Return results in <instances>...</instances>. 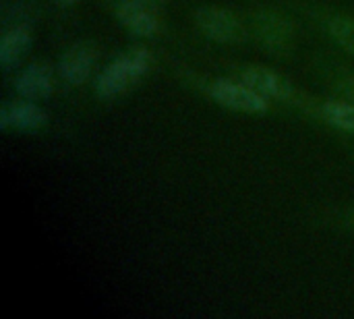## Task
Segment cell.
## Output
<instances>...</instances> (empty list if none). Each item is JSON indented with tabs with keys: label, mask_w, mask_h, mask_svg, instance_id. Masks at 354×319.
Instances as JSON below:
<instances>
[{
	"label": "cell",
	"mask_w": 354,
	"mask_h": 319,
	"mask_svg": "<svg viewBox=\"0 0 354 319\" xmlns=\"http://www.w3.org/2000/svg\"><path fill=\"white\" fill-rule=\"evenodd\" d=\"M342 91L348 95V100L354 102V79H348L346 83H344V87H342Z\"/></svg>",
	"instance_id": "4fadbf2b"
},
{
	"label": "cell",
	"mask_w": 354,
	"mask_h": 319,
	"mask_svg": "<svg viewBox=\"0 0 354 319\" xmlns=\"http://www.w3.org/2000/svg\"><path fill=\"white\" fill-rule=\"evenodd\" d=\"M58 4H62V6H71V4H75L77 0H56Z\"/></svg>",
	"instance_id": "9a60e30c"
},
{
	"label": "cell",
	"mask_w": 354,
	"mask_h": 319,
	"mask_svg": "<svg viewBox=\"0 0 354 319\" xmlns=\"http://www.w3.org/2000/svg\"><path fill=\"white\" fill-rule=\"evenodd\" d=\"M351 226H353V230H354V212L351 214Z\"/></svg>",
	"instance_id": "2e32d148"
},
{
	"label": "cell",
	"mask_w": 354,
	"mask_h": 319,
	"mask_svg": "<svg viewBox=\"0 0 354 319\" xmlns=\"http://www.w3.org/2000/svg\"><path fill=\"white\" fill-rule=\"evenodd\" d=\"M46 112L33 100L6 102L0 110V127L4 131H37L46 125Z\"/></svg>",
	"instance_id": "52a82bcc"
},
{
	"label": "cell",
	"mask_w": 354,
	"mask_h": 319,
	"mask_svg": "<svg viewBox=\"0 0 354 319\" xmlns=\"http://www.w3.org/2000/svg\"><path fill=\"white\" fill-rule=\"evenodd\" d=\"M241 79L253 87L257 93H261L266 100H278V102H288L295 98V87L292 83L282 77L280 73L266 69V66H247L241 73Z\"/></svg>",
	"instance_id": "5b68a950"
},
{
	"label": "cell",
	"mask_w": 354,
	"mask_h": 319,
	"mask_svg": "<svg viewBox=\"0 0 354 319\" xmlns=\"http://www.w3.org/2000/svg\"><path fill=\"white\" fill-rule=\"evenodd\" d=\"M116 17L120 25L139 37H153L160 33L158 10L139 2V0H120L116 6Z\"/></svg>",
	"instance_id": "277c9868"
},
{
	"label": "cell",
	"mask_w": 354,
	"mask_h": 319,
	"mask_svg": "<svg viewBox=\"0 0 354 319\" xmlns=\"http://www.w3.org/2000/svg\"><path fill=\"white\" fill-rule=\"evenodd\" d=\"M31 46V33L25 25L10 27L0 39V64L2 69H12L25 56Z\"/></svg>",
	"instance_id": "30bf717a"
},
{
	"label": "cell",
	"mask_w": 354,
	"mask_h": 319,
	"mask_svg": "<svg viewBox=\"0 0 354 319\" xmlns=\"http://www.w3.org/2000/svg\"><path fill=\"white\" fill-rule=\"evenodd\" d=\"M255 25H257V33H259L261 42L270 50L282 52L290 44L292 27L284 17H280L276 12H259L255 19Z\"/></svg>",
	"instance_id": "9c48e42d"
},
{
	"label": "cell",
	"mask_w": 354,
	"mask_h": 319,
	"mask_svg": "<svg viewBox=\"0 0 354 319\" xmlns=\"http://www.w3.org/2000/svg\"><path fill=\"white\" fill-rule=\"evenodd\" d=\"M212 98L234 112H249V114H261L270 108V100H266L261 93H257L253 87H249L245 81L236 83L232 79H216L209 85Z\"/></svg>",
	"instance_id": "7a4b0ae2"
},
{
	"label": "cell",
	"mask_w": 354,
	"mask_h": 319,
	"mask_svg": "<svg viewBox=\"0 0 354 319\" xmlns=\"http://www.w3.org/2000/svg\"><path fill=\"white\" fill-rule=\"evenodd\" d=\"M149 66V52L145 48H133L104 66V71L95 79V93L104 100L116 98L135 87L147 75Z\"/></svg>",
	"instance_id": "6da1fadb"
},
{
	"label": "cell",
	"mask_w": 354,
	"mask_h": 319,
	"mask_svg": "<svg viewBox=\"0 0 354 319\" xmlns=\"http://www.w3.org/2000/svg\"><path fill=\"white\" fill-rule=\"evenodd\" d=\"M139 2H143V4H147V6H151V8L160 10V8L164 6V2H166V0H139Z\"/></svg>",
	"instance_id": "5bb4252c"
},
{
	"label": "cell",
	"mask_w": 354,
	"mask_h": 319,
	"mask_svg": "<svg viewBox=\"0 0 354 319\" xmlns=\"http://www.w3.org/2000/svg\"><path fill=\"white\" fill-rule=\"evenodd\" d=\"M15 87L17 91L25 98V100H41V98H48L52 93V87H54V79H52V69L41 64V62H35V64H29L25 71H21V75L17 77L15 81Z\"/></svg>",
	"instance_id": "ba28073f"
},
{
	"label": "cell",
	"mask_w": 354,
	"mask_h": 319,
	"mask_svg": "<svg viewBox=\"0 0 354 319\" xmlns=\"http://www.w3.org/2000/svg\"><path fill=\"white\" fill-rule=\"evenodd\" d=\"M95 64V50L89 44L71 46L58 60V75L68 85H81L89 79Z\"/></svg>",
	"instance_id": "8992f818"
},
{
	"label": "cell",
	"mask_w": 354,
	"mask_h": 319,
	"mask_svg": "<svg viewBox=\"0 0 354 319\" xmlns=\"http://www.w3.org/2000/svg\"><path fill=\"white\" fill-rule=\"evenodd\" d=\"M328 31L330 35L348 52L354 54V19L346 15H334L328 21Z\"/></svg>",
	"instance_id": "7c38bea8"
},
{
	"label": "cell",
	"mask_w": 354,
	"mask_h": 319,
	"mask_svg": "<svg viewBox=\"0 0 354 319\" xmlns=\"http://www.w3.org/2000/svg\"><path fill=\"white\" fill-rule=\"evenodd\" d=\"M197 27L214 42L218 44H241L247 35L243 21L222 8V6H203L195 15Z\"/></svg>",
	"instance_id": "3957f363"
},
{
	"label": "cell",
	"mask_w": 354,
	"mask_h": 319,
	"mask_svg": "<svg viewBox=\"0 0 354 319\" xmlns=\"http://www.w3.org/2000/svg\"><path fill=\"white\" fill-rule=\"evenodd\" d=\"M322 116L328 125L336 127L338 131L354 135V102L344 100H330L322 104Z\"/></svg>",
	"instance_id": "8fae6325"
}]
</instances>
